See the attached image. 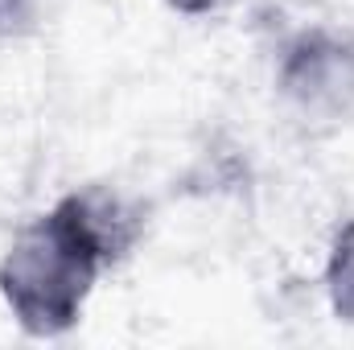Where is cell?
Returning <instances> with one entry per match:
<instances>
[{
	"label": "cell",
	"mask_w": 354,
	"mask_h": 350,
	"mask_svg": "<svg viewBox=\"0 0 354 350\" xmlns=\"http://www.w3.org/2000/svg\"><path fill=\"white\" fill-rule=\"evenodd\" d=\"M235 0H165V8L177 17H189V21H202V17H218L223 8H231Z\"/></svg>",
	"instance_id": "6"
},
{
	"label": "cell",
	"mask_w": 354,
	"mask_h": 350,
	"mask_svg": "<svg viewBox=\"0 0 354 350\" xmlns=\"http://www.w3.org/2000/svg\"><path fill=\"white\" fill-rule=\"evenodd\" d=\"M37 25H41V4L37 0H0V46L37 33Z\"/></svg>",
	"instance_id": "5"
},
{
	"label": "cell",
	"mask_w": 354,
	"mask_h": 350,
	"mask_svg": "<svg viewBox=\"0 0 354 350\" xmlns=\"http://www.w3.org/2000/svg\"><path fill=\"white\" fill-rule=\"evenodd\" d=\"M103 268L50 214L25 219L0 252V301L25 338H66L91 305Z\"/></svg>",
	"instance_id": "1"
},
{
	"label": "cell",
	"mask_w": 354,
	"mask_h": 350,
	"mask_svg": "<svg viewBox=\"0 0 354 350\" xmlns=\"http://www.w3.org/2000/svg\"><path fill=\"white\" fill-rule=\"evenodd\" d=\"M276 99L309 132L354 128V25L313 21L276 46Z\"/></svg>",
	"instance_id": "2"
},
{
	"label": "cell",
	"mask_w": 354,
	"mask_h": 350,
	"mask_svg": "<svg viewBox=\"0 0 354 350\" xmlns=\"http://www.w3.org/2000/svg\"><path fill=\"white\" fill-rule=\"evenodd\" d=\"M50 214L99 260L103 272L120 268L136 256L149 235V206L132 190L115 181H83L54 198Z\"/></svg>",
	"instance_id": "3"
},
{
	"label": "cell",
	"mask_w": 354,
	"mask_h": 350,
	"mask_svg": "<svg viewBox=\"0 0 354 350\" xmlns=\"http://www.w3.org/2000/svg\"><path fill=\"white\" fill-rule=\"evenodd\" d=\"M322 293L338 322L354 326V214L342 219L330 235L326 264H322Z\"/></svg>",
	"instance_id": "4"
}]
</instances>
